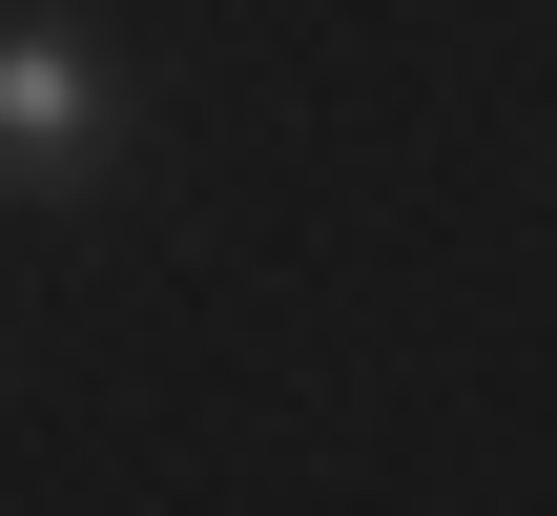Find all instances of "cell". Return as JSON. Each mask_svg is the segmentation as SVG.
Returning <instances> with one entry per match:
<instances>
[{"mask_svg": "<svg viewBox=\"0 0 557 516\" xmlns=\"http://www.w3.org/2000/svg\"><path fill=\"white\" fill-rule=\"evenodd\" d=\"M124 145H145L124 41L83 0H0V186L21 207H83V186H124Z\"/></svg>", "mask_w": 557, "mask_h": 516, "instance_id": "6da1fadb", "label": "cell"}]
</instances>
